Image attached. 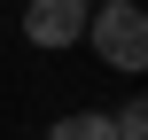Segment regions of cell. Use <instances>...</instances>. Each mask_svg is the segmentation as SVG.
<instances>
[{
  "mask_svg": "<svg viewBox=\"0 0 148 140\" xmlns=\"http://www.w3.org/2000/svg\"><path fill=\"white\" fill-rule=\"evenodd\" d=\"M86 47H94L109 70L140 78V62H148V16H140V0H101V8L86 16Z\"/></svg>",
  "mask_w": 148,
  "mask_h": 140,
  "instance_id": "obj_1",
  "label": "cell"
},
{
  "mask_svg": "<svg viewBox=\"0 0 148 140\" xmlns=\"http://www.w3.org/2000/svg\"><path fill=\"white\" fill-rule=\"evenodd\" d=\"M86 16H94V0H31L23 8V39L31 47H78Z\"/></svg>",
  "mask_w": 148,
  "mask_h": 140,
  "instance_id": "obj_2",
  "label": "cell"
},
{
  "mask_svg": "<svg viewBox=\"0 0 148 140\" xmlns=\"http://www.w3.org/2000/svg\"><path fill=\"white\" fill-rule=\"evenodd\" d=\"M47 140H117V132H109V117H101V109H70V117H55V125H47Z\"/></svg>",
  "mask_w": 148,
  "mask_h": 140,
  "instance_id": "obj_3",
  "label": "cell"
},
{
  "mask_svg": "<svg viewBox=\"0 0 148 140\" xmlns=\"http://www.w3.org/2000/svg\"><path fill=\"white\" fill-rule=\"evenodd\" d=\"M109 132H117V140H148V101H140V94H133L125 109H109Z\"/></svg>",
  "mask_w": 148,
  "mask_h": 140,
  "instance_id": "obj_4",
  "label": "cell"
}]
</instances>
